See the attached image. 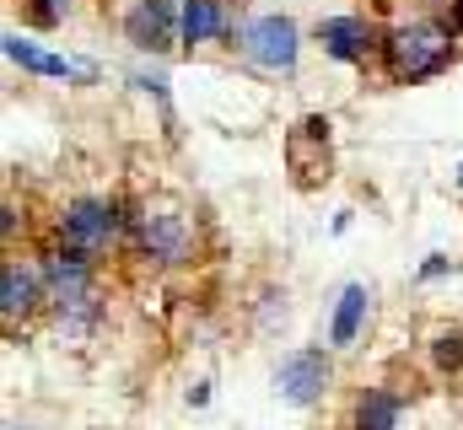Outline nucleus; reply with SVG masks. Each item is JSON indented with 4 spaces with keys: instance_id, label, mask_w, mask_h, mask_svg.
<instances>
[{
    "instance_id": "12",
    "label": "nucleus",
    "mask_w": 463,
    "mask_h": 430,
    "mask_svg": "<svg viewBox=\"0 0 463 430\" xmlns=\"http://www.w3.org/2000/svg\"><path fill=\"white\" fill-rule=\"evenodd\" d=\"M146 248L156 258H184V220L178 215H151L146 220Z\"/></svg>"
},
{
    "instance_id": "6",
    "label": "nucleus",
    "mask_w": 463,
    "mask_h": 430,
    "mask_svg": "<svg viewBox=\"0 0 463 430\" xmlns=\"http://www.w3.org/2000/svg\"><path fill=\"white\" fill-rule=\"evenodd\" d=\"M65 237H71L81 253L103 248V242L114 237V210H109V205H98V200H81V205H71V210H65Z\"/></svg>"
},
{
    "instance_id": "1",
    "label": "nucleus",
    "mask_w": 463,
    "mask_h": 430,
    "mask_svg": "<svg viewBox=\"0 0 463 430\" xmlns=\"http://www.w3.org/2000/svg\"><path fill=\"white\" fill-rule=\"evenodd\" d=\"M448 60H453V43H448V33L431 27V22L404 27V33H393V43H388V65H393V76H404V81L437 76Z\"/></svg>"
},
{
    "instance_id": "8",
    "label": "nucleus",
    "mask_w": 463,
    "mask_h": 430,
    "mask_svg": "<svg viewBox=\"0 0 463 430\" xmlns=\"http://www.w3.org/2000/svg\"><path fill=\"white\" fill-rule=\"evenodd\" d=\"M5 60H16L22 70H33V76H71L76 65L71 60H60V54H49V49H38L33 38H22V33H5Z\"/></svg>"
},
{
    "instance_id": "7",
    "label": "nucleus",
    "mask_w": 463,
    "mask_h": 430,
    "mask_svg": "<svg viewBox=\"0 0 463 430\" xmlns=\"http://www.w3.org/2000/svg\"><path fill=\"white\" fill-rule=\"evenodd\" d=\"M318 43H324L335 60H361L366 43H372V33H366L361 16H329V22H318Z\"/></svg>"
},
{
    "instance_id": "15",
    "label": "nucleus",
    "mask_w": 463,
    "mask_h": 430,
    "mask_svg": "<svg viewBox=\"0 0 463 430\" xmlns=\"http://www.w3.org/2000/svg\"><path fill=\"white\" fill-rule=\"evenodd\" d=\"M453 27H463V0H453Z\"/></svg>"
},
{
    "instance_id": "4",
    "label": "nucleus",
    "mask_w": 463,
    "mask_h": 430,
    "mask_svg": "<svg viewBox=\"0 0 463 430\" xmlns=\"http://www.w3.org/2000/svg\"><path fill=\"white\" fill-rule=\"evenodd\" d=\"M124 27H129L135 49H173V33L184 27V11H173L167 0H140Z\"/></svg>"
},
{
    "instance_id": "3",
    "label": "nucleus",
    "mask_w": 463,
    "mask_h": 430,
    "mask_svg": "<svg viewBox=\"0 0 463 430\" xmlns=\"http://www.w3.org/2000/svg\"><path fill=\"white\" fill-rule=\"evenodd\" d=\"M242 49L264 70H291L297 65V27L286 16H259L253 27H242Z\"/></svg>"
},
{
    "instance_id": "10",
    "label": "nucleus",
    "mask_w": 463,
    "mask_h": 430,
    "mask_svg": "<svg viewBox=\"0 0 463 430\" xmlns=\"http://www.w3.org/2000/svg\"><path fill=\"white\" fill-rule=\"evenodd\" d=\"M227 33V16H222V0H184V38L189 43H205Z\"/></svg>"
},
{
    "instance_id": "5",
    "label": "nucleus",
    "mask_w": 463,
    "mask_h": 430,
    "mask_svg": "<svg viewBox=\"0 0 463 430\" xmlns=\"http://www.w3.org/2000/svg\"><path fill=\"white\" fill-rule=\"evenodd\" d=\"M87 253L81 248H71V253H60L54 264H49V291H54V302H60V313L65 307H87L92 302V291H87Z\"/></svg>"
},
{
    "instance_id": "14",
    "label": "nucleus",
    "mask_w": 463,
    "mask_h": 430,
    "mask_svg": "<svg viewBox=\"0 0 463 430\" xmlns=\"http://www.w3.org/2000/svg\"><path fill=\"white\" fill-rule=\"evenodd\" d=\"M437 366H448V371L463 366V333H442L437 339Z\"/></svg>"
},
{
    "instance_id": "9",
    "label": "nucleus",
    "mask_w": 463,
    "mask_h": 430,
    "mask_svg": "<svg viewBox=\"0 0 463 430\" xmlns=\"http://www.w3.org/2000/svg\"><path fill=\"white\" fill-rule=\"evenodd\" d=\"M361 318H366V285H345V291H340V307H335V322H329V339H335L340 350L355 344Z\"/></svg>"
},
{
    "instance_id": "11",
    "label": "nucleus",
    "mask_w": 463,
    "mask_h": 430,
    "mask_svg": "<svg viewBox=\"0 0 463 430\" xmlns=\"http://www.w3.org/2000/svg\"><path fill=\"white\" fill-rule=\"evenodd\" d=\"M33 296H38V280H33L22 264H5V280H0V313L16 318V313L33 307Z\"/></svg>"
},
{
    "instance_id": "16",
    "label": "nucleus",
    "mask_w": 463,
    "mask_h": 430,
    "mask_svg": "<svg viewBox=\"0 0 463 430\" xmlns=\"http://www.w3.org/2000/svg\"><path fill=\"white\" fill-rule=\"evenodd\" d=\"M458 189H463V167H458Z\"/></svg>"
},
{
    "instance_id": "2",
    "label": "nucleus",
    "mask_w": 463,
    "mask_h": 430,
    "mask_svg": "<svg viewBox=\"0 0 463 430\" xmlns=\"http://www.w3.org/2000/svg\"><path fill=\"white\" fill-rule=\"evenodd\" d=\"M275 388H280L286 404H318L324 388H329V360H324V350H297V355H286L280 371H275Z\"/></svg>"
},
{
    "instance_id": "13",
    "label": "nucleus",
    "mask_w": 463,
    "mask_h": 430,
    "mask_svg": "<svg viewBox=\"0 0 463 430\" xmlns=\"http://www.w3.org/2000/svg\"><path fill=\"white\" fill-rule=\"evenodd\" d=\"M399 425V398L393 393H366L355 404V430H393Z\"/></svg>"
}]
</instances>
